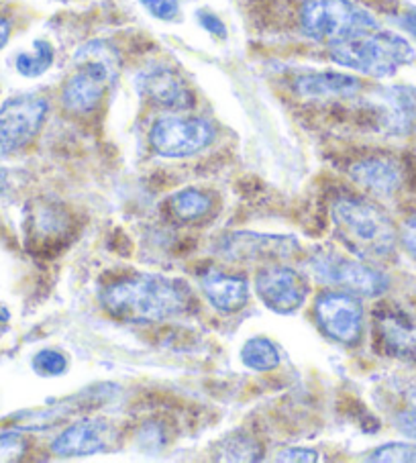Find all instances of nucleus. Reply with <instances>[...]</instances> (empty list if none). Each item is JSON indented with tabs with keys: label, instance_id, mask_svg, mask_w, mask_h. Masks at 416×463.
I'll return each mask as SVG.
<instances>
[{
	"label": "nucleus",
	"instance_id": "nucleus-1",
	"mask_svg": "<svg viewBox=\"0 0 416 463\" xmlns=\"http://www.w3.org/2000/svg\"><path fill=\"white\" fill-rule=\"evenodd\" d=\"M188 286L162 274H131L100 290V305L123 323L149 325L178 317L190 308Z\"/></svg>",
	"mask_w": 416,
	"mask_h": 463
},
{
	"label": "nucleus",
	"instance_id": "nucleus-2",
	"mask_svg": "<svg viewBox=\"0 0 416 463\" xmlns=\"http://www.w3.org/2000/svg\"><path fill=\"white\" fill-rule=\"evenodd\" d=\"M333 225L343 243L362 260H388L398 245L394 222L378 204L359 196H341L331 209Z\"/></svg>",
	"mask_w": 416,
	"mask_h": 463
},
{
	"label": "nucleus",
	"instance_id": "nucleus-3",
	"mask_svg": "<svg viewBox=\"0 0 416 463\" xmlns=\"http://www.w3.org/2000/svg\"><path fill=\"white\" fill-rule=\"evenodd\" d=\"M71 63L74 74L61 90L63 107L76 115L92 113L118 78L121 55L104 39H92L74 53Z\"/></svg>",
	"mask_w": 416,
	"mask_h": 463
},
{
	"label": "nucleus",
	"instance_id": "nucleus-4",
	"mask_svg": "<svg viewBox=\"0 0 416 463\" xmlns=\"http://www.w3.org/2000/svg\"><path fill=\"white\" fill-rule=\"evenodd\" d=\"M329 47L335 63L372 78L394 76L400 68L412 63L416 58L414 47L408 39L380 29Z\"/></svg>",
	"mask_w": 416,
	"mask_h": 463
},
{
	"label": "nucleus",
	"instance_id": "nucleus-5",
	"mask_svg": "<svg viewBox=\"0 0 416 463\" xmlns=\"http://www.w3.org/2000/svg\"><path fill=\"white\" fill-rule=\"evenodd\" d=\"M304 35L318 43H339L380 29L370 11L351 0H307L300 9Z\"/></svg>",
	"mask_w": 416,
	"mask_h": 463
},
{
	"label": "nucleus",
	"instance_id": "nucleus-6",
	"mask_svg": "<svg viewBox=\"0 0 416 463\" xmlns=\"http://www.w3.org/2000/svg\"><path fill=\"white\" fill-rule=\"evenodd\" d=\"M310 268L323 284L355 294L359 298H378L388 290V278L370 263L343 258L335 251H318L310 260Z\"/></svg>",
	"mask_w": 416,
	"mask_h": 463
},
{
	"label": "nucleus",
	"instance_id": "nucleus-7",
	"mask_svg": "<svg viewBox=\"0 0 416 463\" xmlns=\"http://www.w3.org/2000/svg\"><path fill=\"white\" fill-rule=\"evenodd\" d=\"M214 127L200 117H162L149 131V143L162 157H190L211 146Z\"/></svg>",
	"mask_w": 416,
	"mask_h": 463
},
{
	"label": "nucleus",
	"instance_id": "nucleus-8",
	"mask_svg": "<svg viewBox=\"0 0 416 463\" xmlns=\"http://www.w3.org/2000/svg\"><path fill=\"white\" fill-rule=\"evenodd\" d=\"M47 100L37 94L14 97L0 107V157L14 154L33 141L47 117Z\"/></svg>",
	"mask_w": 416,
	"mask_h": 463
},
{
	"label": "nucleus",
	"instance_id": "nucleus-9",
	"mask_svg": "<svg viewBox=\"0 0 416 463\" xmlns=\"http://www.w3.org/2000/svg\"><path fill=\"white\" fill-rule=\"evenodd\" d=\"M318 329L341 345H355L364 331V307L355 294L331 290L323 292L315 302Z\"/></svg>",
	"mask_w": 416,
	"mask_h": 463
},
{
	"label": "nucleus",
	"instance_id": "nucleus-10",
	"mask_svg": "<svg viewBox=\"0 0 416 463\" xmlns=\"http://www.w3.org/2000/svg\"><path fill=\"white\" fill-rule=\"evenodd\" d=\"M255 290L263 305L278 315H292L308 297V280L290 266H268L255 276Z\"/></svg>",
	"mask_w": 416,
	"mask_h": 463
},
{
	"label": "nucleus",
	"instance_id": "nucleus-11",
	"mask_svg": "<svg viewBox=\"0 0 416 463\" xmlns=\"http://www.w3.org/2000/svg\"><path fill=\"white\" fill-rule=\"evenodd\" d=\"M137 90L151 105L167 110H188L194 105V94L184 78L170 66L154 63L139 71Z\"/></svg>",
	"mask_w": 416,
	"mask_h": 463
},
{
	"label": "nucleus",
	"instance_id": "nucleus-12",
	"mask_svg": "<svg viewBox=\"0 0 416 463\" xmlns=\"http://www.w3.org/2000/svg\"><path fill=\"white\" fill-rule=\"evenodd\" d=\"M115 427L104 419H82L71 422L61 430L60 437H55L52 443V451L58 458H86L109 451L115 441Z\"/></svg>",
	"mask_w": 416,
	"mask_h": 463
},
{
	"label": "nucleus",
	"instance_id": "nucleus-13",
	"mask_svg": "<svg viewBox=\"0 0 416 463\" xmlns=\"http://www.w3.org/2000/svg\"><path fill=\"white\" fill-rule=\"evenodd\" d=\"M298 250V241L294 237L245 233V231L222 237L219 243V253L231 261L286 260Z\"/></svg>",
	"mask_w": 416,
	"mask_h": 463
},
{
	"label": "nucleus",
	"instance_id": "nucleus-14",
	"mask_svg": "<svg viewBox=\"0 0 416 463\" xmlns=\"http://www.w3.org/2000/svg\"><path fill=\"white\" fill-rule=\"evenodd\" d=\"M351 180L359 188L367 190L375 196L396 194L404 182V174L394 159L388 157H367L351 165Z\"/></svg>",
	"mask_w": 416,
	"mask_h": 463
},
{
	"label": "nucleus",
	"instance_id": "nucleus-15",
	"mask_svg": "<svg viewBox=\"0 0 416 463\" xmlns=\"http://www.w3.org/2000/svg\"><path fill=\"white\" fill-rule=\"evenodd\" d=\"M200 286H203L208 302L222 315L239 313L250 302V282L243 276L206 271Z\"/></svg>",
	"mask_w": 416,
	"mask_h": 463
},
{
	"label": "nucleus",
	"instance_id": "nucleus-16",
	"mask_svg": "<svg viewBox=\"0 0 416 463\" xmlns=\"http://www.w3.org/2000/svg\"><path fill=\"white\" fill-rule=\"evenodd\" d=\"M294 90L302 99H349L362 90V82L339 71H315L296 80Z\"/></svg>",
	"mask_w": 416,
	"mask_h": 463
},
{
	"label": "nucleus",
	"instance_id": "nucleus-17",
	"mask_svg": "<svg viewBox=\"0 0 416 463\" xmlns=\"http://www.w3.org/2000/svg\"><path fill=\"white\" fill-rule=\"evenodd\" d=\"M382 127L390 133H406L416 118V97L411 88H383L378 97Z\"/></svg>",
	"mask_w": 416,
	"mask_h": 463
},
{
	"label": "nucleus",
	"instance_id": "nucleus-18",
	"mask_svg": "<svg viewBox=\"0 0 416 463\" xmlns=\"http://www.w3.org/2000/svg\"><path fill=\"white\" fill-rule=\"evenodd\" d=\"M380 339L388 354L394 357L416 359V325L404 315L386 310L378 317Z\"/></svg>",
	"mask_w": 416,
	"mask_h": 463
},
{
	"label": "nucleus",
	"instance_id": "nucleus-19",
	"mask_svg": "<svg viewBox=\"0 0 416 463\" xmlns=\"http://www.w3.org/2000/svg\"><path fill=\"white\" fill-rule=\"evenodd\" d=\"M80 406H82V401H80L78 396L70 398V401H63L60 404H52L47 406V409H33V411H25L17 414V425L23 430H43V429H50L53 425H58L60 420H63L71 414L74 411H78Z\"/></svg>",
	"mask_w": 416,
	"mask_h": 463
},
{
	"label": "nucleus",
	"instance_id": "nucleus-20",
	"mask_svg": "<svg viewBox=\"0 0 416 463\" xmlns=\"http://www.w3.org/2000/svg\"><path fill=\"white\" fill-rule=\"evenodd\" d=\"M241 362L253 372H271L282 362L279 349L268 337H251L241 347Z\"/></svg>",
	"mask_w": 416,
	"mask_h": 463
},
{
	"label": "nucleus",
	"instance_id": "nucleus-21",
	"mask_svg": "<svg viewBox=\"0 0 416 463\" xmlns=\"http://www.w3.org/2000/svg\"><path fill=\"white\" fill-rule=\"evenodd\" d=\"M52 63H53V47L47 42H43V39H39V42L33 43V50L23 52L17 55V60H14V68H17L21 76L39 78L52 68Z\"/></svg>",
	"mask_w": 416,
	"mask_h": 463
},
{
	"label": "nucleus",
	"instance_id": "nucleus-22",
	"mask_svg": "<svg viewBox=\"0 0 416 463\" xmlns=\"http://www.w3.org/2000/svg\"><path fill=\"white\" fill-rule=\"evenodd\" d=\"M170 209L175 219L180 221H196L211 209V198L200 190H182L170 198Z\"/></svg>",
	"mask_w": 416,
	"mask_h": 463
},
{
	"label": "nucleus",
	"instance_id": "nucleus-23",
	"mask_svg": "<svg viewBox=\"0 0 416 463\" xmlns=\"http://www.w3.org/2000/svg\"><path fill=\"white\" fill-rule=\"evenodd\" d=\"M31 227V239H50L52 235H61V213H55L53 209H39L33 219L29 222Z\"/></svg>",
	"mask_w": 416,
	"mask_h": 463
},
{
	"label": "nucleus",
	"instance_id": "nucleus-24",
	"mask_svg": "<svg viewBox=\"0 0 416 463\" xmlns=\"http://www.w3.org/2000/svg\"><path fill=\"white\" fill-rule=\"evenodd\" d=\"M367 459L378 463H412L416 461V443H386L373 449Z\"/></svg>",
	"mask_w": 416,
	"mask_h": 463
},
{
	"label": "nucleus",
	"instance_id": "nucleus-25",
	"mask_svg": "<svg viewBox=\"0 0 416 463\" xmlns=\"http://www.w3.org/2000/svg\"><path fill=\"white\" fill-rule=\"evenodd\" d=\"M31 365H33V372L39 373V376L55 378V376H61V373H66L68 359L61 354V351L43 349V351H39V354H35Z\"/></svg>",
	"mask_w": 416,
	"mask_h": 463
},
{
	"label": "nucleus",
	"instance_id": "nucleus-26",
	"mask_svg": "<svg viewBox=\"0 0 416 463\" xmlns=\"http://www.w3.org/2000/svg\"><path fill=\"white\" fill-rule=\"evenodd\" d=\"M27 451V439L19 433L0 435V461H19Z\"/></svg>",
	"mask_w": 416,
	"mask_h": 463
},
{
	"label": "nucleus",
	"instance_id": "nucleus-27",
	"mask_svg": "<svg viewBox=\"0 0 416 463\" xmlns=\"http://www.w3.org/2000/svg\"><path fill=\"white\" fill-rule=\"evenodd\" d=\"M255 447L253 443L245 441L241 437H235L222 445V459H229V461H253L258 459V455H255Z\"/></svg>",
	"mask_w": 416,
	"mask_h": 463
},
{
	"label": "nucleus",
	"instance_id": "nucleus-28",
	"mask_svg": "<svg viewBox=\"0 0 416 463\" xmlns=\"http://www.w3.org/2000/svg\"><path fill=\"white\" fill-rule=\"evenodd\" d=\"M141 5L146 6L151 17L162 21H172L180 13L178 0H141Z\"/></svg>",
	"mask_w": 416,
	"mask_h": 463
},
{
	"label": "nucleus",
	"instance_id": "nucleus-29",
	"mask_svg": "<svg viewBox=\"0 0 416 463\" xmlns=\"http://www.w3.org/2000/svg\"><path fill=\"white\" fill-rule=\"evenodd\" d=\"M276 461L315 463V461H318V453L315 449H308V447H290V449L279 451L276 455Z\"/></svg>",
	"mask_w": 416,
	"mask_h": 463
},
{
	"label": "nucleus",
	"instance_id": "nucleus-30",
	"mask_svg": "<svg viewBox=\"0 0 416 463\" xmlns=\"http://www.w3.org/2000/svg\"><path fill=\"white\" fill-rule=\"evenodd\" d=\"M198 23L200 27H203L204 31H208V33L219 37V39H225L227 37V27L225 23H222L217 14L208 13V11H198Z\"/></svg>",
	"mask_w": 416,
	"mask_h": 463
},
{
	"label": "nucleus",
	"instance_id": "nucleus-31",
	"mask_svg": "<svg viewBox=\"0 0 416 463\" xmlns=\"http://www.w3.org/2000/svg\"><path fill=\"white\" fill-rule=\"evenodd\" d=\"M394 425L402 435L411 439L412 443H416V411H402L396 414Z\"/></svg>",
	"mask_w": 416,
	"mask_h": 463
},
{
	"label": "nucleus",
	"instance_id": "nucleus-32",
	"mask_svg": "<svg viewBox=\"0 0 416 463\" xmlns=\"http://www.w3.org/2000/svg\"><path fill=\"white\" fill-rule=\"evenodd\" d=\"M400 239H402L406 251L416 260V211L404 221L402 231H400Z\"/></svg>",
	"mask_w": 416,
	"mask_h": 463
},
{
	"label": "nucleus",
	"instance_id": "nucleus-33",
	"mask_svg": "<svg viewBox=\"0 0 416 463\" xmlns=\"http://www.w3.org/2000/svg\"><path fill=\"white\" fill-rule=\"evenodd\" d=\"M400 25L406 31L408 35H412V39H416V9L406 11L400 19Z\"/></svg>",
	"mask_w": 416,
	"mask_h": 463
},
{
	"label": "nucleus",
	"instance_id": "nucleus-34",
	"mask_svg": "<svg viewBox=\"0 0 416 463\" xmlns=\"http://www.w3.org/2000/svg\"><path fill=\"white\" fill-rule=\"evenodd\" d=\"M9 35H11V25L9 21L0 17V50L6 45V42H9Z\"/></svg>",
	"mask_w": 416,
	"mask_h": 463
}]
</instances>
